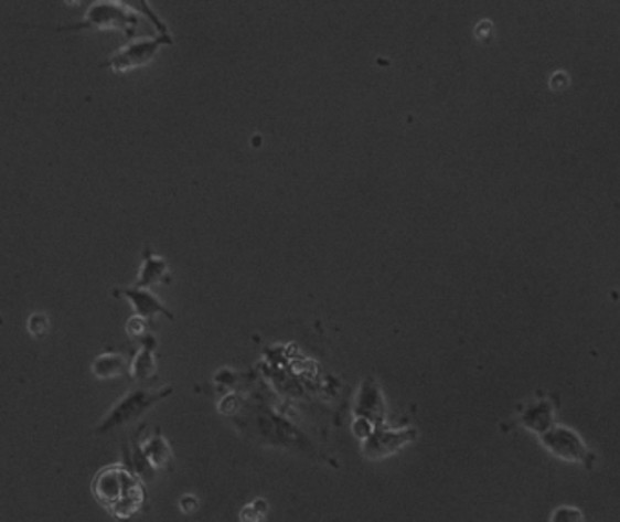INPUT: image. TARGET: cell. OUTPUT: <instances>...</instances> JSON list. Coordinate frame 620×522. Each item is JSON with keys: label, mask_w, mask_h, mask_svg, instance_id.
I'll use <instances>...</instances> for the list:
<instances>
[{"label": "cell", "mask_w": 620, "mask_h": 522, "mask_svg": "<svg viewBox=\"0 0 620 522\" xmlns=\"http://www.w3.org/2000/svg\"><path fill=\"white\" fill-rule=\"evenodd\" d=\"M50 329V320L44 312H33L28 320V330L33 338H42Z\"/></svg>", "instance_id": "obj_12"}, {"label": "cell", "mask_w": 620, "mask_h": 522, "mask_svg": "<svg viewBox=\"0 0 620 522\" xmlns=\"http://www.w3.org/2000/svg\"><path fill=\"white\" fill-rule=\"evenodd\" d=\"M113 296L129 299L135 316H140L143 320L153 321L154 316L162 315L169 320H174V315L168 309V305L154 295L153 290L140 289V287H117L113 289Z\"/></svg>", "instance_id": "obj_5"}, {"label": "cell", "mask_w": 620, "mask_h": 522, "mask_svg": "<svg viewBox=\"0 0 620 522\" xmlns=\"http://www.w3.org/2000/svg\"><path fill=\"white\" fill-rule=\"evenodd\" d=\"M541 441L554 456L563 461L585 462L590 457V451L575 432L557 426L555 430L543 432Z\"/></svg>", "instance_id": "obj_4"}, {"label": "cell", "mask_w": 620, "mask_h": 522, "mask_svg": "<svg viewBox=\"0 0 620 522\" xmlns=\"http://www.w3.org/2000/svg\"><path fill=\"white\" fill-rule=\"evenodd\" d=\"M173 394V386H162V388H135L128 392L126 396L113 405L111 411L107 412V416L103 422L98 423L95 434H107L115 430L118 426L128 425V423L137 422L146 412L151 411L160 401Z\"/></svg>", "instance_id": "obj_2"}, {"label": "cell", "mask_w": 620, "mask_h": 522, "mask_svg": "<svg viewBox=\"0 0 620 522\" xmlns=\"http://www.w3.org/2000/svg\"><path fill=\"white\" fill-rule=\"evenodd\" d=\"M149 324L151 323L140 318V316L132 315L131 318H129L128 324H126V330H128V334H131L132 338H140V340H143V338L148 335Z\"/></svg>", "instance_id": "obj_13"}, {"label": "cell", "mask_w": 620, "mask_h": 522, "mask_svg": "<svg viewBox=\"0 0 620 522\" xmlns=\"http://www.w3.org/2000/svg\"><path fill=\"white\" fill-rule=\"evenodd\" d=\"M140 448H142L143 456L153 468L165 467L171 461V450H169L168 441L163 439L160 432L149 437L148 441L140 445Z\"/></svg>", "instance_id": "obj_11"}, {"label": "cell", "mask_w": 620, "mask_h": 522, "mask_svg": "<svg viewBox=\"0 0 620 522\" xmlns=\"http://www.w3.org/2000/svg\"><path fill=\"white\" fill-rule=\"evenodd\" d=\"M129 363L126 355L115 350H107L104 354L97 355L93 361L92 371L97 380H113L120 375H129Z\"/></svg>", "instance_id": "obj_10"}, {"label": "cell", "mask_w": 620, "mask_h": 522, "mask_svg": "<svg viewBox=\"0 0 620 522\" xmlns=\"http://www.w3.org/2000/svg\"><path fill=\"white\" fill-rule=\"evenodd\" d=\"M173 42V35L169 31H158L153 36H137L107 56L100 67H109L115 73L131 72L149 64L158 51L163 46H171Z\"/></svg>", "instance_id": "obj_3"}, {"label": "cell", "mask_w": 620, "mask_h": 522, "mask_svg": "<svg viewBox=\"0 0 620 522\" xmlns=\"http://www.w3.org/2000/svg\"><path fill=\"white\" fill-rule=\"evenodd\" d=\"M138 22H140V11L132 6L115 0H100L93 2L87 8L82 21L73 24L56 25V31H82V30H118L124 35H135Z\"/></svg>", "instance_id": "obj_1"}, {"label": "cell", "mask_w": 620, "mask_h": 522, "mask_svg": "<svg viewBox=\"0 0 620 522\" xmlns=\"http://www.w3.org/2000/svg\"><path fill=\"white\" fill-rule=\"evenodd\" d=\"M163 284H171V269H169L168 259L154 253L148 245L142 253V265H140L137 279H135V287L149 289L153 285Z\"/></svg>", "instance_id": "obj_8"}, {"label": "cell", "mask_w": 620, "mask_h": 522, "mask_svg": "<svg viewBox=\"0 0 620 522\" xmlns=\"http://www.w3.org/2000/svg\"><path fill=\"white\" fill-rule=\"evenodd\" d=\"M154 374H157V340H154V335L148 334L132 358L129 375L132 381L143 383V381L153 380Z\"/></svg>", "instance_id": "obj_9"}, {"label": "cell", "mask_w": 620, "mask_h": 522, "mask_svg": "<svg viewBox=\"0 0 620 522\" xmlns=\"http://www.w3.org/2000/svg\"><path fill=\"white\" fill-rule=\"evenodd\" d=\"M552 522H582V515H580L579 510H575V508H559V510L554 513Z\"/></svg>", "instance_id": "obj_14"}, {"label": "cell", "mask_w": 620, "mask_h": 522, "mask_svg": "<svg viewBox=\"0 0 620 522\" xmlns=\"http://www.w3.org/2000/svg\"><path fill=\"white\" fill-rule=\"evenodd\" d=\"M356 419H365L372 425L383 426L387 416V405L383 400V392L376 380L365 377L360 391H357L356 405H354Z\"/></svg>", "instance_id": "obj_6"}, {"label": "cell", "mask_w": 620, "mask_h": 522, "mask_svg": "<svg viewBox=\"0 0 620 522\" xmlns=\"http://www.w3.org/2000/svg\"><path fill=\"white\" fill-rule=\"evenodd\" d=\"M414 437H416V432L413 428L391 430V428H385V426H377L371 436L366 437L365 441H363V450L371 459H380V457L391 456L394 451L407 447Z\"/></svg>", "instance_id": "obj_7"}]
</instances>
